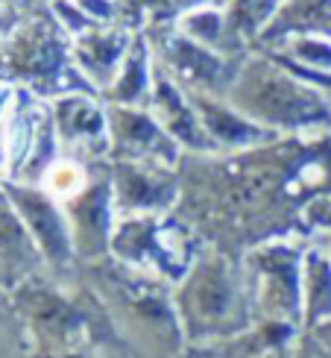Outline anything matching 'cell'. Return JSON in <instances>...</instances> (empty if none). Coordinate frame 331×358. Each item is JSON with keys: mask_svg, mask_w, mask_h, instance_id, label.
Wrapping results in <instances>:
<instances>
[{"mask_svg": "<svg viewBox=\"0 0 331 358\" xmlns=\"http://www.w3.org/2000/svg\"><path fill=\"white\" fill-rule=\"evenodd\" d=\"M176 215L240 259L273 238H302V208L331 191V129L279 136L240 153H185Z\"/></svg>", "mask_w": 331, "mask_h": 358, "instance_id": "6da1fadb", "label": "cell"}, {"mask_svg": "<svg viewBox=\"0 0 331 358\" xmlns=\"http://www.w3.org/2000/svg\"><path fill=\"white\" fill-rule=\"evenodd\" d=\"M80 285L103 306L120 344L144 358H176L185 350L173 285L115 256L80 264Z\"/></svg>", "mask_w": 331, "mask_h": 358, "instance_id": "7a4b0ae2", "label": "cell"}, {"mask_svg": "<svg viewBox=\"0 0 331 358\" xmlns=\"http://www.w3.org/2000/svg\"><path fill=\"white\" fill-rule=\"evenodd\" d=\"M33 358H112L120 347L94 294L80 282L65 288L47 273L9 291Z\"/></svg>", "mask_w": 331, "mask_h": 358, "instance_id": "3957f363", "label": "cell"}, {"mask_svg": "<svg viewBox=\"0 0 331 358\" xmlns=\"http://www.w3.org/2000/svg\"><path fill=\"white\" fill-rule=\"evenodd\" d=\"M226 100L276 136L331 129V92L302 80L264 48L244 56Z\"/></svg>", "mask_w": 331, "mask_h": 358, "instance_id": "277c9868", "label": "cell"}, {"mask_svg": "<svg viewBox=\"0 0 331 358\" xmlns=\"http://www.w3.org/2000/svg\"><path fill=\"white\" fill-rule=\"evenodd\" d=\"M173 303L185 347L235 338L255 323L244 264L212 244L200 250L185 276L173 285Z\"/></svg>", "mask_w": 331, "mask_h": 358, "instance_id": "5b68a950", "label": "cell"}, {"mask_svg": "<svg viewBox=\"0 0 331 358\" xmlns=\"http://www.w3.org/2000/svg\"><path fill=\"white\" fill-rule=\"evenodd\" d=\"M9 21L0 24V83L27 88L44 100L71 92H94L73 65L71 36L47 12H12L3 6ZM97 94V92H94Z\"/></svg>", "mask_w": 331, "mask_h": 358, "instance_id": "8992f818", "label": "cell"}, {"mask_svg": "<svg viewBox=\"0 0 331 358\" xmlns=\"http://www.w3.org/2000/svg\"><path fill=\"white\" fill-rule=\"evenodd\" d=\"M205 247L176 212L164 215H129L115 220L112 256L129 267H138L176 285Z\"/></svg>", "mask_w": 331, "mask_h": 358, "instance_id": "52a82bcc", "label": "cell"}, {"mask_svg": "<svg viewBox=\"0 0 331 358\" xmlns=\"http://www.w3.org/2000/svg\"><path fill=\"white\" fill-rule=\"evenodd\" d=\"M308 238H273L240 256L255 323H288L302 329V252Z\"/></svg>", "mask_w": 331, "mask_h": 358, "instance_id": "ba28073f", "label": "cell"}, {"mask_svg": "<svg viewBox=\"0 0 331 358\" xmlns=\"http://www.w3.org/2000/svg\"><path fill=\"white\" fill-rule=\"evenodd\" d=\"M144 36L149 41L156 65L188 94H229L244 56H223L208 50L185 33H179L176 24L144 27Z\"/></svg>", "mask_w": 331, "mask_h": 358, "instance_id": "9c48e42d", "label": "cell"}, {"mask_svg": "<svg viewBox=\"0 0 331 358\" xmlns=\"http://www.w3.org/2000/svg\"><path fill=\"white\" fill-rule=\"evenodd\" d=\"M50 100L27 88H15L6 109V179L3 182L38 185L44 171L59 159Z\"/></svg>", "mask_w": 331, "mask_h": 358, "instance_id": "30bf717a", "label": "cell"}, {"mask_svg": "<svg viewBox=\"0 0 331 358\" xmlns=\"http://www.w3.org/2000/svg\"><path fill=\"white\" fill-rule=\"evenodd\" d=\"M6 197L18 208L29 238L36 241L44 271L53 282L65 288H73L80 279V259L73 252L71 227L65 217L62 203H56L44 188L24 185V182H3Z\"/></svg>", "mask_w": 331, "mask_h": 358, "instance_id": "8fae6325", "label": "cell"}, {"mask_svg": "<svg viewBox=\"0 0 331 358\" xmlns=\"http://www.w3.org/2000/svg\"><path fill=\"white\" fill-rule=\"evenodd\" d=\"M109 176L117 217L176 212L182 197L179 165L147 159H109Z\"/></svg>", "mask_w": 331, "mask_h": 358, "instance_id": "7c38bea8", "label": "cell"}, {"mask_svg": "<svg viewBox=\"0 0 331 358\" xmlns=\"http://www.w3.org/2000/svg\"><path fill=\"white\" fill-rule=\"evenodd\" d=\"M53 127L59 138V150L88 165L109 162L112 138H109V115L106 100L94 92H71L50 100Z\"/></svg>", "mask_w": 331, "mask_h": 358, "instance_id": "4fadbf2b", "label": "cell"}, {"mask_svg": "<svg viewBox=\"0 0 331 358\" xmlns=\"http://www.w3.org/2000/svg\"><path fill=\"white\" fill-rule=\"evenodd\" d=\"M68 227H71V241L77 252L80 264L97 262L112 256V232H115V203H112V176H109V162L94 171L91 182H88L77 197L62 203Z\"/></svg>", "mask_w": 331, "mask_h": 358, "instance_id": "5bb4252c", "label": "cell"}, {"mask_svg": "<svg viewBox=\"0 0 331 358\" xmlns=\"http://www.w3.org/2000/svg\"><path fill=\"white\" fill-rule=\"evenodd\" d=\"M106 115H109V138H112L109 159H147V162H164V165H179L182 162L185 156L182 147L161 129V124L147 106L106 103Z\"/></svg>", "mask_w": 331, "mask_h": 358, "instance_id": "9a60e30c", "label": "cell"}, {"mask_svg": "<svg viewBox=\"0 0 331 358\" xmlns=\"http://www.w3.org/2000/svg\"><path fill=\"white\" fill-rule=\"evenodd\" d=\"M138 29L126 24H97L85 29L82 36L71 38L73 65L82 73V80L103 97V92L115 83L120 65L132 48V38Z\"/></svg>", "mask_w": 331, "mask_h": 358, "instance_id": "2e32d148", "label": "cell"}, {"mask_svg": "<svg viewBox=\"0 0 331 358\" xmlns=\"http://www.w3.org/2000/svg\"><path fill=\"white\" fill-rule=\"evenodd\" d=\"M147 109L153 112L161 129L182 147V153H212V144H208V136L203 129L197 109H193L191 94L185 88H179L159 65H156L153 94H149Z\"/></svg>", "mask_w": 331, "mask_h": 358, "instance_id": "e0dca14e", "label": "cell"}, {"mask_svg": "<svg viewBox=\"0 0 331 358\" xmlns=\"http://www.w3.org/2000/svg\"><path fill=\"white\" fill-rule=\"evenodd\" d=\"M191 100L203 121L208 144H212V153H240V150H249V147H258V144L279 138L276 132L264 129L244 112H237L226 97L191 94Z\"/></svg>", "mask_w": 331, "mask_h": 358, "instance_id": "ac0fdd59", "label": "cell"}, {"mask_svg": "<svg viewBox=\"0 0 331 358\" xmlns=\"http://www.w3.org/2000/svg\"><path fill=\"white\" fill-rule=\"evenodd\" d=\"M299 332V326L258 320L235 338L185 347L176 358H290Z\"/></svg>", "mask_w": 331, "mask_h": 358, "instance_id": "d6986e66", "label": "cell"}, {"mask_svg": "<svg viewBox=\"0 0 331 358\" xmlns=\"http://www.w3.org/2000/svg\"><path fill=\"white\" fill-rule=\"evenodd\" d=\"M47 273L36 241L29 238L18 208L0 185V291H15L27 279Z\"/></svg>", "mask_w": 331, "mask_h": 358, "instance_id": "ffe728a7", "label": "cell"}, {"mask_svg": "<svg viewBox=\"0 0 331 358\" xmlns=\"http://www.w3.org/2000/svg\"><path fill=\"white\" fill-rule=\"evenodd\" d=\"M153 77H156V59H153V50H149L144 29H138L115 83L103 92V100L120 103V106H147L149 94H153Z\"/></svg>", "mask_w": 331, "mask_h": 358, "instance_id": "44dd1931", "label": "cell"}, {"mask_svg": "<svg viewBox=\"0 0 331 358\" xmlns=\"http://www.w3.org/2000/svg\"><path fill=\"white\" fill-rule=\"evenodd\" d=\"M325 317H331V256L317 238H308L302 252V329H314Z\"/></svg>", "mask_w": 331, "mask_h": 358, "instance_id": "7402d4cb", "label": "cell"}, {"mask_svg": "<svg viewBox=\"0 0 331 358\" xmlns=\"http://www.w3.org/2000/svg\"><path fill=\"white\" fill-rule=\"evenodd\" d=\"M296 33L331 38V0H281L276 18L267 24L255 48H267V44Z\"/></svg>", "mask_w": 331, "mask_h": 358, "instance_id": "603a6c76", "label": "cell"}, {"mask_svg": "<svg viewBox=\"0 0 331 358\" xmlns=\"http://www.w3.org/2000/svg\"><path fill=\"white\" fill-rule=\"evenodd\" d=\"M100 165H103V162H97V165H88V162H80V159H73V156L59 153V159L53 162L47 171H44L38 188L47 191L56 203H65L71 197H77V194L88 182H91V176H94V171Z\"/></svg>", "mask_w": 331, "mask_h": 358, "instance_id": "cb8c5ba5", "label": "cell"}, {"mask_svg": "<svg viewBox=\"0 0 331 358\" xmlns=\"http://www.w3.org/2000/svg\"><path fill=\"white\" fill-rule=\"evenodd\" d=\"M302 238H325L331 235V191L314 197L305 208H302Z\"/></svg>", "mask_w": 331, "mask_h": 358, "instance_id": "d4e9b609", "label": "cell"}, {"mask_svg": "<svg viewBox=\"0 0 331 358\" xmlns=\"http://www.w3.org/2000/svg\"><path fill=\"white\" fill-rule=\"evenodd\" d=\"M290 358H331V352L308 329H302V332H299V338H296V344H293Z\"/></svg>", "mask_w": 331, "mask_h": 358, "instance_id": "484cf974", "label": "cell"}, {"mask_svg": "<svg viewBox=\"0 0 331 358\" xmlns=\"http://www.w3.org/2000/svg\"><path fill=\"white\" fill-rule=\"evenodd\" d=\"M308 332H311V335L317 338L320 344H323V347L331 352V317H325L323 323H317V326H314V329H308Z\"/></svg>", "mask_w": 331, "mask_h": 358, "instance_id": "4316f807", "label": "cell"}, {"mask_svg": "<svg viewBox=\"0 0 331 358\" xmlns=\"http://www.w3.org/2000/svg\"><path fill=\"white\" fill-rule=\"evenodd\" d=\"M12 94H15V88H12V85H6V83H0V115H3V112L9 109Z\"/></svg>", "mask_w": 331, "mask_h": 358, "instance_id": "83f0119b", "label": "cell"}, {"mask_svg": "<svg viewBox=\"0 0 331 358\" xmlns=\"http://www.w3.org/2000/svg\"><path fill=\"white\" fill-rule=\"evenodd\" d=\"M112 358H144V355H138V352H132L129 347H124V350H117Z\"/></svg>", "mask_w": 331, "mask_h": 358, "instance_id": "f1b7e54d", "label": "cell"}, {"mask_svg": "<svg viewBox=\"0 0 331 358\" xmlns=\"http://www.w3.org/2000/svg\"><path fill=\"white\" fill-rule=\"evenodd\" d=\"M317 241H320V244L328 250V256H331V235H325V238H317Z\"/></svg>", "mask_w": 331, "mask_h": 358, "instance_id": "f546056e", "label": "cell"}]
</instances>
